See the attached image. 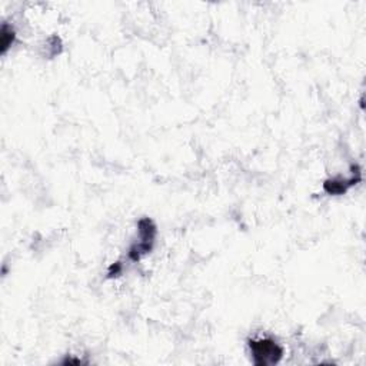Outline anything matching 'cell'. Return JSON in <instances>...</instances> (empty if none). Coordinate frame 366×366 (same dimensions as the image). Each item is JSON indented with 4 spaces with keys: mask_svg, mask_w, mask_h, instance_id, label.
Here are the masks:
<instances>
[{
    "mask_svg": "<svg viewBox=\"0 0 366 366\" xmlns=\"http://www.w3.org/2000/svg\"><path fill=\"white\" fill-rule=\"evenodd\" d=\"M251 352L253 355V362L258 366H269L281 360L283 349L272 339H258L249 342Z\"/></svg>",
    "mask_w": 366,
    "mask_h": 366,
    "instance_id": "obj_1",
    "label": "cell"
},
{
    "mask_svg": "<svg viewBox=\"0 0 366 366\" xmlns=\"http://www.w3.org/2000/svg\"><path fill=\"white\" fill-rule=\"evenodd\" d=\"M139 233H140V242L131 249V259L138 260L143 253H148L152 249V245L155 242L156 228L149 219H143L139 224Z\"/></svg>",
    "mask_w": 366,
    "mask_h": 366,
    "instance_id": "obj_2",
    "label": "cell"
},
{
    "mask_svg": "<svg viewBox=\"0 0 366 366\" xmlns=\"http://www.w3.org/2000/svg\"><path fill=\"white\" fill-rule=\"evenodd\" d=\"M15 40V32L12 31V28H9L8 24H3L2 28V51L6 52L8 47L12 46Z\"/></svg>",
    "mask_w": 366,
    "mask_h": 366,
    "instance_id": "obj_3",
    "label": "cell"
}]
</instances>
